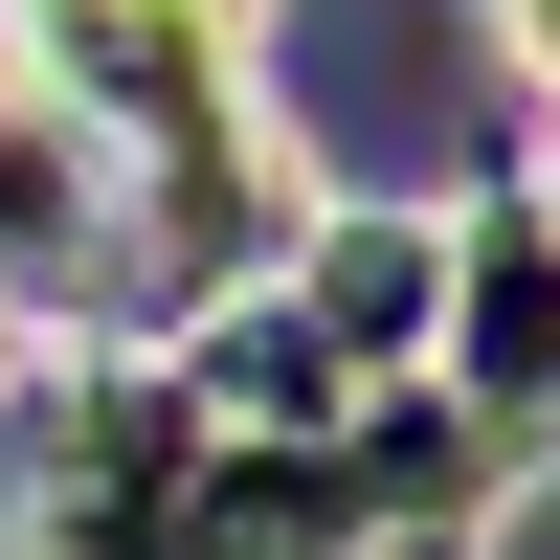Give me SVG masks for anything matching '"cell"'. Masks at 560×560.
Masks as SVG:
<instances>
[{
	"instance_id": "obj_1",
	"label": "cell",
	"mask_w": 560,
	"mask_h": 560,
	"mask_svg": "<svg viewBox=\"0 0 560 560\" xmlns=\"http://www.w3.org/2000/svg\"><path fill=\"white\" fill-rule=\"evenodd\" d=\"M292 90H314V135H337L359 179L471 158V23H448V0H292Z\"/></svg>"
}]
</instances>
